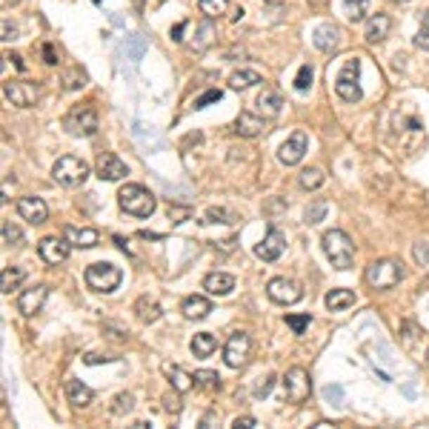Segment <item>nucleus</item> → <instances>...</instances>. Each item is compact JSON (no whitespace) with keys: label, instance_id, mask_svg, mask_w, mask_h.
<instances>
[{"label":"nucleus","instance_id":"4","mask_svg":"<svg viewBox=\"0 0 429 429\" xmlns=\"http://www.w3.org/2000/svg\"><path fill=\"white\" fill-rule=\"evenodd\" d=\"M86 286H89L92 292H103V295H109V292H115L117 286H120V281H123V272H120V267H115V264H92V267H86Z\"/></svg>","mask_w":429,"mask_h":429},{"label":"nucleus","instance_id":"56","mask_svg":"<svg viewBox=\"0 0 429 429\" xmlns=\"http://www.w3.org/2000/svg\"><path fill=\"white\" fill-rule=\"evenodd\" d=\"M18 0H4V9H9V6H15Z\"/></svg>","mask_w":429,"mask_h":429},{"label":"nucleus","instance_id":"13","mask_svg":"<svg viewBox=\"0 0 429 429\" xmlns=\"http://www.w3.org/2000/svg\"><path fill=\"white\" fill-rule=\"evenodd\" d=\"M283 249H286V238H283V232H281L278 226H269L267 238L255 246V255L261 257V261L272 264V261H278V257L283 255Z\"/></svg>","mask_w":429,"mask_h":429},{"label":"nucleus","instance_id":"37","mask_svg":"<svg viewBox=\"0 0 429 429\" xmlns=\"http://www.w3.org/2000/svg\"><path fill=\"white\" fill-rule=\"evenodd\" d=\"M309 324H312V315L307 312V315H286V326L295 332V335H304L307 329H309Z\"/></svg>","mask_w":429,"mask_h":429},{"label":"nucleus","instance_id":"35","mask_svg":"<svg viewBox=\"0 0 429 429\" xmlns=\"http://www.w3.org/2000/svg\"><path fill=\"white\" fill-rule=\"evenodd\" d=\"M195 386H203V390H218V386H221V375L209 372V369H198L195 372Z\"/></svg>","mask_w":429,"mask_h":429},{"label":"nucleus","instance_id":"26","mask_svg":"<svg viewBox=\"0 0 429 429\" xmlns=\"http://www.w3.org/2000/svg\"><path fill=\"white\" fill-rule=\"evenodd\" d=\"M257 109H261L264 117H278L281 109H283V98L278 92H272V89H264L261 98H257Z\"/></svg>","mask_w":429,"mask_h":429},{"label":"nucleus","instance_id":"48","mask_svg":"<svg viewBox=\"0 0 429 429\" xmlns=\"http://www.w3.org/2000/svg\"><path fill=\"white\" fill-rule=\"evenodd\" d=\"M326 398L329 401H338V406H343V392H340V386H326Z\"/></svg>","mask_w":429,"mask_h":429},{"label":"nucleus","instance_id":"30","mask_svg":"<svg viewBox=\"0 0 429 429\" xmlns=\"http://www.w3.org/2000/svg\"><path fill=\"white\" fill-rule=\"evenodd\" d=\"M324 181H326V175L318 169V166H309V169H304L300 172V178H297V184H300V189H307V192H315V189H321L324 186Z\"/></svg>","mask_w":429,"mask_h":429},{"label":"nucleus","instance_id":"28","mask_svg":"<svg viewBox=\"0 0 429 429\" xmlns=\"http://www.w3.org/2000/svg\"><path fill=\"white\" fill-rule=\"evenodd\" d=\"M166 375H169V383H172V390L175 392H189L192 386H195V375H189V372H184L181 366H166Z\"/></svg>","mask_w":429,"mask_h":429},{"label":"nucleus","instance_id":"31","mask_svg":"<svg viewBox=\"0 0 429 429\" xmlns=\"http://www.w3.org/2000/svg\"><path fill=\"white\" fill-rule=\"evenodd\" d=\"M255 83H264V77H261V72H255V69H241V72H235L232 77H229V86L232 89H249V86H255Z\"/></svg>","mask_w":429,"mask_h":429},{"label":"nucleus","instance_id":"39","mask_svg":"<svg viewBox=\"0 0 429 429\" xmlns=\"http://www.w3.org/2000/svg\"><path fill=\"white\" fill-rule=\"evenodd\" d=\"M312 86V66H300L297 69V77H295V89L297 92H307Z\"/></svg>","mask_w":429,"mask_h":429},{"label":"nucleus","instance_id":"7","mask_svg":"<svg viewBox=\"0 0 429 429\" xmlns=\"http://www.w3.org/2000/svg\"><path fill=\"white\" fill-rule=\"evenodd\" d=\"M283 392L289 404H304L312 395V378L304 366H292L283 375Z\"/></svg>","mask_w":429,"mask_h":429},{"label":"nucleus","instance_id":"45","mask_svg":"<svg viewBox=\"0 0 429 429\" xmlns=\"http://www.w3.org/2000/svg\"><path fill=\"white\" fill-rule=\"evenodd\" d=\"M224 95H221V89H209L206 95H200L198 101H195V109H203V106H209V103H214V101H221Z\"/></svg>","mask_w":429,"mask_h":429},{"label":"nucleus","instance_id":"12","mask_svg":"<svg viewBox=\"0 0 429 429\" xmlns=\"http://www.w3.org/2000/svg\"><path fill=\"white\" fill-rule=\"evenodd\" d=\"M69 252H72V243H69L66 238H58V235H49V238H43V241L37 243V255H40L49 267L63 264L66 257H69Z\"/></svg>","mask_w":429,"mask_h":429},{"label":"nucleus","instance_id":"16","mask_svg":"<svg viewBox=\"0 0 429 429\" xmlns=\"http://www.w3.org/2000/svg\"><path fill=\"white\" fill-rule=\"evenodd\" d=\"M304 155H307V135H304V132H295V135L278 149V160H281L283 166H297L300 160H304Z\"/></svg>","mask_w":429,"mask_h":429},{"label":"nucleus","instance_id":"55","mask_svg":"<svg viewBox=\"0 0 429 429\" xmlns=\"http://www.w3.org/2000/svg\"><path fill=\"white\" fill-rule=\"evenodd\" d=\"M264 4H269V6H281V4H286V0H264Z\"/></svg>","mask_w":429,"mask_h":429},{"label":"nucleus","instance_id":"25","mask_svg":"<svg viewBox=\"0 0 429 429\" xmlns=\"http://www.w3.org/2000/svg\"><path fill=\"white\" fill-rule=\"evenodd\" d=\"M355 304V292L352 289H332L326 295V309L329 312H343Z\"/></svg>","mask_w":429,"mask_h":429},{"label":"nucleus","instance_id":"43","mask_svg":"<svg viewBox=\"0 0 429 429\" xmlns=\"http://www.w3.org/2000/svg\"><path fill=\"white\" fill-rule=\"evenodd\" d=\"M412 255H415V261H418L421 267H426V264H429V243H426V241H421V243H415V249H412Z\"/></svg>","mask_w":429,"mask_h":429},{"label":"nucleus","instance_id":"2","mask_svg":"<svg viewBox=\"0 0 429 429\" xmlns=\"http://www.w3.org/2000/svg\"><path fill=\"white\" fill-rule=\"evenodd\" d=\"M117 203H120V209L126 214H135V218H149V214L158 209L155 195L141 184H126L117 192Z\"/></svg>","mask_w":429,"mask_h":429},{"label":"nucleus","instance_id":"47","mask_svg":"<svg viewBox=\"0 0 429 429\" xmlns=\"http://www.w3.org/2000/svg\"><path fill=\"white\" fill-rule=\"evenodd\" d=\"M235 429H255L257 426V421L255 418H249V415H243V418H235V423H232Z\"/></svg>","mask_w":429,"mask_h":429},{"label":"nucleus","instance_id":"34","mask_svg":"<svg viewBox=\"0 0 429 429\" xmlns=\"http://www.w3.org/2000/svg\"><path fill=\"white\" fill-rule=\"evenodd\" d=\"M343 6H347V18H350L352 23H358V20H364L366 12H369V0H343Z\"/></svg>","mask_w":429,"mask_h":429},{"label":"nucleus","instance_id":"53","mask_svg":"<svg viewBox=\"0 0 429 429\" xmlns=\"http://www.w3.org/2000/svg\"><path fill=\"white\" fill-rule=\"evenodd\" d=\"M101 361H109V358H101V355H86V364H101Z\"/></svg>","mask_w":429,"mask_h":429},{"label":"nucleus","instance_id":"9","mask_svg":"<svg viewBox=\"0 0 429 429\" xmlns=\"http://www.w3.org/2000/svg\"><path fill=\"white\" fill-rule=\"evenodd\" d=\"M249 352H252L249 332H232L229 340H226V347H224V361H226V366L241 369L249 361Z\"/></svg>","mask_w":429,"mask_h":429},{"label":"nucleus","instance_id":"19","mask_svg":"<svg viewBox=\"0 0 429 429\" xmlns=\"http://www.w3.org/2000/svg\"><path fill=\"white\" fill-rule=\"evenodd\" d=\"M63 238L77 249H92V246H98L101 232L98 229H80V226H63Z\"/></svg>","mask_w":429,"mask_h":429},{"label":"nucleus","instance_id":"49","mask_svg":"<svg viewBox=\"0 0 429 429\" xmlns=\"http://www.w3.org/2000/svg\"><path fill=\"white\" fill-rule=\"evenodd\" d=\"M43 58H46V63H49V66H55V63H58V52L52 49V43H46V46H43Z\"/></svg>","mask_w":429,"mask_h":429},{"label":"nucleus","instance_id":"8","mask_svg":"<svg viewBox=\"0 0 429 429\" xmlns=\"http://www.w3.org/2000/svg\"><path fill=\"white\" fill-rule=\"evenodd\" d=\"M63 126L69 129L72 135H77V138H92L98 132V112L92 106H75L66 115Z\"/></svg>","mask_w":429,"mask_h":429},{"label":"nucleus","instance_id":"5","mask_svg":"<svg viewBox=\"0 0 429 429\" xmlns=\"http://www.w3.org/2000/svg\"><path fill=\"white\" fill-rule=\"evenodd\" d=\"M358 80H361V60L352 58V60L343 63L340 75L335 77V92H338V98L347 101V103H358V101L364 98Z\"/></svg>","mask_w":429,"mask_h":429},{"label":"nucleus","instance_id":"21","mask_svg":"<svg viewBox=\"0 0 429 429\" xmlns=\"http://www.w3.org/2000/svg\"><path fill=\"white\" fill-rule=\"evenodd\" d=\"M66 398H69V404H72V406L83 409V406H89V404H92L95 392H92L86 383H80L77 378H72V380H66Z\"/></svg>","mask_w":429,"mask_h":429},{"label":"nucleus","instance_id":"24","mask_svg":"<svg viewBox=\"0 0 429 429\" xmlns=\"http://www.w3.org/2000/svg\"><path fill=\"white\" fill-rule=\"evenodd\" d=\"M203 289H206L209 295L224 297V295H229V292L235 289V278L226 275V272H212V275L203 278Z\"/></svg>","mask_w":429,"mask_h":429},{"label":"nucleus","instance_id":"57","mask_svg":"<svg viewBox=\"0 0 429 429\" xmlns=\"http://www.w3.org/2000/svg\"><path fill=\"white\" fill-rule=\"evenodd\" d=\"M395 4H409V0H395Z\"/></svg>","mask_w":429,"mask_h":429},{"label":"nucleus","instance_id":"50","mask_svg":"<svg viewBox=\"0 0 429 429\" xmlns=\"http://www.w3.org/2000/svg\"><path fill=\"white\" fill-rule=\"evenodd\" d=\"M184 29H186V23H178L175 29H172V40H178V43H181V40H184V37H181V34H184Z\"/></svg>","mask_w":429,"mask_h":429},{"label":"nucleus","instance_id":"40","mask_svg":"<svg viewBox=\"0 0 429 429\" xmlns=\"http://www.w3.org/2000/svg\"><path fill=\"white\" fill-rule=\"evenodd\" d=\"M20 241H23V232H20L12 221H6V224H4V243H9V246H20Z\"/></svg>","mask_w":429,"mask_h":429},{"label":"nucleus","instance_id":"44","mask_svg":"<svg viewBox=\"0 0 429 429\" xmlns=\"http://www.w3.org/2000/svg\"><path fill=\"white\" fill-rule=\"evenodd\" d=\"M200 43H198V49H206L209 43H212V34H214V29H212V23H209V18H206V23H200Z\"/></svg>","mask_w":429,"mask_h":429},{"label":"nucleus","instance_id":"29","mask_svg":"<svg viewBox=\"0 0 429 429\" xmlns=\"http://www.w3.org/2000/svg\"><path fill=\"white\" fill-rule=\"evenodd\" d=\"M135 312H138V318L143 321V324H155L160 315H163V309H160V304L155 297H138V304H135Z\"/></svg>","mask_w":429,"mask_h":429},{"label":"nucleus","instance_id":"15","mask_svg":"<svg viewBox=\"0 0 429 429\" xmlns=\"http://www.w3.org/2000/svg\"><path fill=\"white\" fill-rule=\"evenodd\" d=\"M46 297H49V286H32V289H23L20 292V297H18V309L26 315V318H32V315H37L40 309H43V304H46Z\"/></svg>","mask_w":429,"mask_h":429},{"label":"nucleus","instance_id":"17","mask_svg":"<svg viewBox=\"0 0 429 429\" xmlns=\"http://www.w3.org/2000/svg\"><path fill=\"white\" fill-rule=\"evenodd\" d=\"M18 212L20 218L29 221V224H43L49 218V206L43 203V198H34V195H26L18 200Z\"/></svg>","mask_w":429,"mask_h":429},{"label":"nucleus","instance_id":"51","mask_svg":"<svg viewBox=\"0 0 429 429\" xmlns=\"http://www.w3.org/2000/svg\"><path fill=\"white\" fill-rule=\"evenodd\" d=\"M6 58H9L12 63H15V69H20V72L26 69V63H23V58H20V55H6Z\"/></svg>","mask_w":429,"mask_h":429},{"label":"nucleus","instance_id":"33","mask_svg":"<svg viewBox=\"0 0 429 429\" xmlns=\"http://www.w3.org/2000/svg\"><path fill=\"white\" fill-rule=\"evenodd\" d=\"M200 15H206L209 20H214V18H221V15H226V9H229V0H200Z\"/></svg>","mask_w":429,"mask_h":429},{"label":"nucleus","instance_id":"36","mask_svg":"<svg viewBox=\"0 0 429 429\" xmlns=\"http://www.w3.org/2000/svg\"><path fill=\"white\" fill-rule=\"evenodd\" d=\"M206 224H235L238 218L229 212V209H218V206H212V209H206Z\"/></svg>","mask_w":429,"mask_h":429},{"label":"nucleus","instance_id":"10","mask_svg":"<svg viewBox=\"0 0 429 429\" xmlns=\"http://www.w3.org/2000/svg\"><path fill=\"white\" fill-rule=\"evenodd\" d=\"M267 295H269V300H275V304L289 307V304H297V300L304 297V286L292 278H272L267 283Z\"/></svg>","mask_w":429,"mask_h":429},{"label":"nucleus","instance_id":"18","mask_svg":"<svg viewBox=\"0 0 429 429\" xmlns=\"http://www.w3.org/2000/svg\"><path fill=\"white\" fill-rule=\"evenodd\" d=\"M312 43H315L321 52L332 55V52H338V46H340V29H338L335 23H321V26L315 29V34H312Z\"/></svg>","mask_w":429,"mask_h":429},{"label":"nucleus","instance_id":"32","mask_svg":"<svg viewBox=\"0 0 429 429\" xmlns=\"http://www.w3.org/2000/svg\"><path fill=\"white\" fill-rule=\"evenodd\" d=\"M23 278H26V272H23L20 267H6L4 275H0V292L9 295L12 289H18V286L23 283Z\"/></svg>","mask_w":429,"mask_h":429},{"label":"nucleus","instance_id":"52","mask_svg":"<svg viewBox=\"0 0 429 429\" xmlns=\"http://www.w3.org/2000/svg\"><path fill=\"white\" fill-rule=\"evenodd\" d=\"M4 40H15V29H9L6 20H4Z\"/></svg>","mask_w":429,"mask_h":429},{"label":"nucleus","instance_id":"41","mask_svg":"<svg viewBox=\"0 0 429 429\" xmlns=\"http://www.w3.org/2000/svg\"><path fill=\"white\" fill-rule=\"evenodd\" d=\"M326 214V203L324 200H315L309 209H307V224H321Z\"/></svg>","mask_w":429,"mask_h":429},{"label":"nucleus","instance_id":"42","mask_svg":"<svg viewBox=\"0 0 429 429\" xmlns=\"http://www.w3.org/2000/svg\"><path fill=\"white\" fill-rule=\"evenodd\" d=\"M272 386H275V375H267V378H261V383L252 390V395L255 398H267L269 392H272Z\"/></svg>","mask_w":429,"mask_h":429},{"label":"nucleus","instance_id":"11","mask_svg":"<svg viewBox=\"0 0 429 429\" xmlns=\"http://www.w3.org/2000/svg\"><path fill=\"white\" fill-rule=\"evenodd\" d=\"M4 95L12 106L29 109L37 101L40 89H37V83H29V80H9V83H4Z\"/></svg>","mask_w":429,"mask_h":429},{"label":"nucleus","instance_id":"6","mask_svg":"<svg viewBox=\"0 0 429 429\" xmlns=\"http://www.w3.org/2000/svg\"><path fill=\"white\" fill-rule=\"evenodd\" d=\"M404 278V269L398 261H390V257H380V261L366 267V283L372 289H392L398 286Z\"/></svg>","mask_w":429,"mask_h":429},{"label":"nucleus","instance_id":"58","mask_svg":"<svg viewBox=\"0 0 429 429\" xmlns=\"http://www.w3.org/2000/svg\"><path fill=\"white\" fill-rule=\"evenodd\" d=\"M426 364H429V350H426Z\"/></svg>","mask_w":429,"mask_h":429},{"label":"nucleus","instance_id":"20","mask_svg":"<svg viewBox=\"0 0 429 429\" xmlns=\"http://www.w3.org/2000/svg\"><path fill=\"white\" fill-rule=\"evenodd\" d=\"M232 132L241 135V138H257V135L264 132V120L257 117V115H252V112H241Z\"/></svg>","mask_w":429,"mask_h":429},{"label":"nucleus","instance_id":"23","mask_svg":"<svg viewBox=\"0 0 429 429\" xmlns=\"http://www.w3.org/2000/svg\"><path fill=\"white\" fill-rule=\"evenodd\" d=\"M181 312L189 321H203L212 312V304H209V297H203V295H189L184 304H181Z\"/></svg>","mask_w":429,"mask_h":429},{"label":"nucleus","instance_id":"38","mask_svg":"<svg viewBox=\"0 0 429 429\" xmlns=\"http://www.w3.org/2000/svg\"><path fill=\"white\" fill-rule=\"evenodd\" d=\"M415 46L418 49H429V12H423V18H421V29L415 34Z\"/></svg>","mask_w":429,"mask_h":429},{"label":"nucleus","instance_id":"27","mask_svg":"<svg viewBox=\"0 0 429 429\" xmlns=\"http://www.w3.org/2000/svg\"><path fill=\"white\" fill-rule=\"evenodd\" d=\"M214 350H218V338H214L212 332H198L192 338V355L195 358H209Z\"/></svg>","mask_w":429,"mask_h":429},{"label":"nucleus","instance_id":"22","mask_svg":"<svg viewBox=\"0 0 429 429\" xmlns=\"http://www.w3.org/2000/svg\"><path fill=\"white\" fill-rule=\"evenodd\" d=\"M390 29H392V20H390V15H372L369 20H366V43H380V40H386V34H390Z\"/></svg>","mask_w":429,"mask_h":429},{"label":"nucleus","instance_id":"14","mask_svg":"<svg viewBox=\"0 0 429 429\" xmlns=\"http://www.w3.org/2000/svg\"><path fill=\"white\" fill-rule=\"evenodd\" d=\"M95 172H98L101 181H120V178L129 175V166H126L115 152H101V155H98Z\"/></svg>","mask_w":429,"mask_h":429},{"label":"nucleus","instance_id":"54","mask_svg":"<svg viewBox=\"0 0 429 429\" xmlns=\"http://www.w3.org/2000/svg\"><path fill=\"white\" fill-rule=\"evenodd\" d=\"M315 426H318V429H332V426H335V423H329V421H318V423H315Z\"/></svg>","mask_w":429,"mask_h":429},{"label":"nucleus","instance_id":"3","mask_svg":"<svg viewBox=\"0 0 429 429\" xmlns=\"http://www.w3.org/2000/svg\"><path fill=\"white\" fill-rule=\"evenodd\" d=\"M52 178H55V184H60L66 189L83 186L86 178H89V163L80 160V158H75V155H63L52 166Z\"/></svg>","mask_w":429,"mask_h":429},{"label":"nucleus","instance_id":"46","mask_svg":"<svg viewBox=\"0 0 429 429\" xmlns=\"http://www.w3.org/2000/svg\"><path fill=\"white\" fill-rule=\"evenodd\" d=\"M129 409H132V395H117L112 412H115V415H123V412H129Z\"/></svg>","mask_w":429,"mask_h":429},{"label":"nucleus","instance_id":"1","mask_svg":"<svg viewBox=\"0 0 429 429\" xmlns=\"http://www.w3.org/2000/svg\"><path fill=\"white\" fill-rule=\"evenodd\" d=\"M321 243H324V252L335 269H350L355 264V243L343 229H329L321 238Z\"/></svg>","mask_w":429,"mask_h":429}]
</instances>
